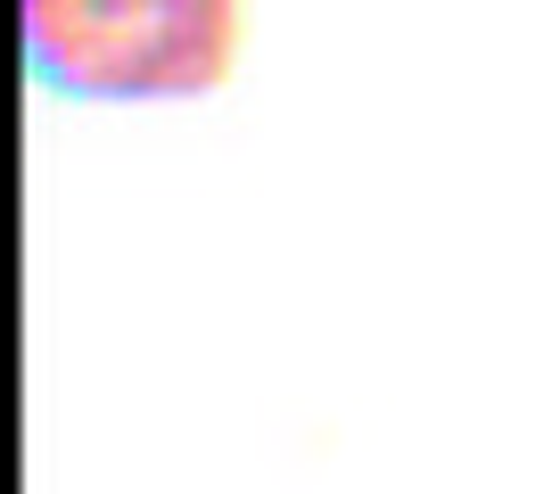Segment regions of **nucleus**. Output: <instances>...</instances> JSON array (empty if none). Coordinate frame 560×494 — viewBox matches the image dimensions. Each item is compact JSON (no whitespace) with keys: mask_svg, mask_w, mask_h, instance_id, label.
Instances as JSON below:
<instances>
[{"mask_svg":"<svg viewBox=\"0 0 560 494\" xmlns=\"http://www.w3.org/2000/svg\"><path fill=\"white\" fill-rule=\"evenodd\" d=\"M25 74L83 107H182L240 74L247 0H18Z\"/></svg>","mask_w":560,"mask_h":494,"instance_id":"1","label":"nucleus"}]
</instances>
